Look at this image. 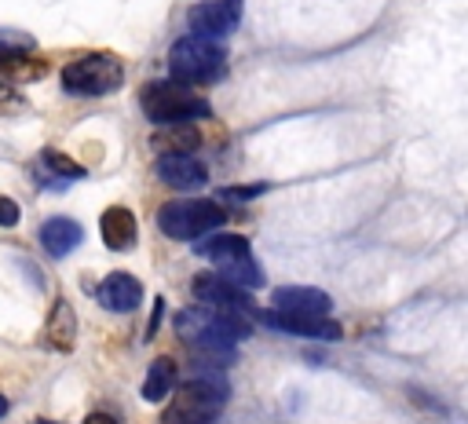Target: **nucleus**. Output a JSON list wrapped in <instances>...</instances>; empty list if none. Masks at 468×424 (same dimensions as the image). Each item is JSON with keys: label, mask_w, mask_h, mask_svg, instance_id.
Here are the masks:
<instances>
[{"label": "nucleus", "mask_w": 468, "mask_h": 424, "mask_svg": "<svg viewBox=\"0 0 468 424\" xmlns=\"http://www.w3.org/2000/svg\"><path fill=\"white\" fill-rule=\"evenodd\" d=\"M84 230L77 219H66V216H51L40 223V245L48 256H69L77 245H80Z\"/></svg>", "instance_id": "nucleus-15"}, {"label": "nucleus", "mask_w": 468, "mask_h": 424, "mask_svg": "<svg viewBox=\"0 0 468 424\" xmlns=\"http://www.w3.org/2000/svg\"><path fill=\"white\" fill-rule=\"evenodd\" d=\"M154 150L157 154H194L201 143V132L194 124H161V132H154Z\"/></svg>", "instance_id": "nucleus-17"}, {"label": "nucleus", "mask_w": 468, "mask_h": 424, "mask_svg": "<svg viewBox=\"0 0 468 424\" xmlns=\"http://www.w3.org/2000/svg\"><path fill=\"white\" fill-rule=\"evenodd\" d=\"M260 322L289 333V336H307V340H340V322L325 314H285V311H260Z\"/></svg>", "instance_id": "nucleus-8"}, {"label": "nucleus", "mask_w": 468, "mask_h": 424, "mask_svg": "<svg viewBox=\"0 0 468 424\" xmlns=\"http://www.w3.org/2000/svg\"><path fill=\"white\" fill-rule=\"evenodd\" d=\"M194 296L205 303V307H219V311H234V314H249L252 311V300L241 285L219 278V274H197L194 278Z\"/></svg>", "instance_id": "nucleus-9"}, {"label": "nucleus", "mask_w": 468, "mask_h": 424, "mask_svg": "<svg viewBox=\"0 0 468 424\" xmlns=\"http://www.w3.org/2000/svg\"><path fill=\"white\" fill-rule=\"evenodd\" d=\"M176 329L179 336L197 351V355H208L212 362H234V344L245 340L252 329L245 322V314H234V311H219V307H186L176 314Z\"/></svg>", "instance_id": "nucleus-1"}, {"label": "nucleus", "mask_w": 468, "mask_h": 424, "mask_svg": "<svg viewBox=\"0 0 468 424\" xmlns=\"http://www.w3.org/2000/svg\"><path fill=\"white\" fill-rule=\"evenodd\" d=\"M227 212L216 201H201V197H186V201H168L157 208V227L176 238V241H194L205 238L208 230L223 227Z\"/></svg>", "instance_id": "nucleus-6"}, {"label": "nucleus", "mask_w": 468, "mask_h": 424, "mask_svg": "<svg viewBox=\"0 0 468 424\" xmlns=\"http://www.w3.org/2000/svg\"><path fill=\"white\" fill-rule=\"evenodd\" d=\"M0 417H7V398L0 395Z\"/></svg>", "instance_id": "nucleus-26"}, {"label": "nucleus", "mask_w": 468, "mask_h": 424, "mask_svg": "<svg viewBox=\"0 0 468 424\" xmlns=\"http://www.w3.org/2000/svg\"><path fill=\"white\" fill-rule=\"evenodd\" d=\"M197 256H205L208 263H216V270H223V267L252 260V249H249V241L241 234H216V238H205L197 245Z\"/></svg>", "instance_id": "nucleus-14"}, {"label": "nucleus", "mask_w": 468, "mask_h": 424, "mask_svg": "<svg viewBox=\"0 0 468 424\" xmlns=\"http://www.w3.org/2000/svg\"><path fill=\"white\" fill-rule=\"evenodd\" d=\"M99 234H102L106 249L124 252V249H132V245H135L139 227H135V216H132L124 205H110V208L102 212V219H99Z\"/></svg>", "instance_id": "nucleus-13"}, {"label": "nucleus", "mask_w": 468, "mask_h": 424, "mask_svg": "<svg viewBox=\"0 0 468 424\" xmlns=\"http://www.w3.org/2000/svg\"><path fill=\"white\" fill-rule=\"evenodd\" d=\"M26 106V99L22 95H15V88L11 84H0V113H18Z\"/></svg>", "instance_id": "nucleus-22"}, {"label": "nucleus", "mask_w": 468, "mask_h": 424, "mask_svg": "<svg viewBox=\"0 0 468 424\" xmlns=\"http://www.w3.org/2000/svg\"><path fill=\"white\" fill-rule=\"evenodd\" d=\"M33 40L26 33H0V55H11V51H29Z\"/></svg>", "instance_id": "nucleus-21"}, {"label": "nucleus", "mask_w": 468, "mask_h": 424, "mask_svg": "<svg viewBox=\"0 0 468 424\" xmlns=\"http://www.w3.org/2000/svg\"><path fill=\"white\" fill-rule=\"evenodd\" d=\"M186 26L194 37L223 40L241 26V0H205V4L190 7Z\"/></svg>", "instance_id": "nucleus-7"}, {"label": "nucleus", "mask_w": 468, "mask_h": 424, "mask_svg": "<svg viewBox=\"0 0 468 424\" xmlns=\"http://www.w3.org/2000/svg\"><path fill=\"white\" fill-rule=\"evenodd\" d=\"M271 300H274V311H285V314H329L333 307L329 292L311 285H278Z\"/></svg>", "instance_id": "nucleus-12"}, {"label": "nucleus", "mask_w": 468, "mask_h": 424, "mask_svg": "<svg viewBox=\"0 0 468 424\" xmlns=\"http://www.w3.org/2000/svg\"><path fill=\"white\" fill-rule=\"evenodd\" d=\"M227 66V51L219 48V40H205V37H183L172 44L168 51V69L179 84H212L223 77Z\"/></svg>", "instance_id": "nucleus-4"}, {"label": "nucleus", "mask_w": 468, "mask_h": 424, "mask_svg": "<svg viewBox=\"0 0 468 424\" xmlns=\"http://www.w3.org/2000/svg\"><path fill=\"white\" fill-rule=\"evenodd\" d=\"M44 340L55 351H73V344H77V314H73L69 300H55V307L48 314V325H44Z\"/></svg>", "instance_id": "nucleus-16"}, {"label": "nucleus", "mask_w": 468, "mask_h": 424, "mask_svg": "<svg viewBox=\"0 0 468 424\" xmlns=\"http://www.w3.org/2000/svg\"><path fill=\"white\" fill-rule=\"evenodd\" d=\"M263 190H267V183H256V186H230V190H223V197L245 201V197H256V194H263Z\"/></svg>", "instance_id": "nucleus-24"}, {"label": "nucleus", "mask_w": 468, "mask_h": 424, "mask_svg": "<svg viewBox=\"0 0 468 424\" xmlns=\"http://www.w3.org/2000/svg\"><path fill=\"white\" fill-rule=\"evenodd\" d=\"M139 106L154 124H183V121H197V117L212 113V106L201 95H194L186 84H179V80L146 84L143 95H139Z\"/></svg>", "instance_id": "nucleus-3"}, {"label": "nucleus", "mask_w": 468, "mask_h": 424, "mask_svg": "<svg viewBox=\"0 0 468 424\" xmlns=\"http://www.w3.org/2000/svg\"><path fill=\"white\" fill-rule=\"evenodd\" d=\"M33 424H55V420H33Z\"/></svg>", "instance_id": "nucleus-27"}, {"label": "nucleus", "mask_w": 468, "mask_h": 424, "mask_svg": "<svg viewBox=\"0 0 468 424\" xmlns=\"http://www.w3.org/2000/svg\"><path fill=\"white\" fill-rule=\"evenodd\" d=\"M154 172L165 186H176V190H197L208 183V168L194 154H161Z\"/></svg>", "instance_id": "nucleus-10"}, {"label": "nucleus", "mask_w": 468, "mask_h": 424, "mask_svg": "<svg viewBox=\"0 0 468 424\" xmlns=\"http://www.w3.org/2000/svg\"><path fill=\"white\" fill-rule=\"evenodd\" d=\"M18 219H22L18 201H11V197H4V194H0V227H15Z\"/></svg>", "instance_id": "nucleus-23"}, {"label": "nucleus", "mask_w": 468, "mask_h": 424, "mask_svg": "<svg viewBox=\"0 0 468 424\" xmlns=\"http://www.w3.org/2000/svg\"><path fill=\"white\" fill-rule=\"evenodd\" d=\"M95 300H99L106 311L128 314V311H135V307L143 303V285H139V278H132V274H124V270H113V274H106V278L99 281Z\"/></svg>", "instance_id": "nucleus-11"}, {"label": "nucleus", "mask_w": 468, "mask_h": 424, "mask_svg": "<svg viewBox=\"0 0 468 424\" xmlns=\"http://www.w3.org/2000/svg\"><path fill=\"white\" fill-rule=\"evenodd\" d=\"M48 73V62L44 58H33L26 51H11V55H0V77L11 80V84H33Z\"/></svg>", "instance_id": "nucleus-19"}, {"label": "nucleus", "mask_w": 468, "mask_h": 424, "mask_svg": "<svg viewBox=\"0 0 468 424\" xmlns=\"http://www.w3.org/2000/svg\"><path fill=\"white\" fill-rule=\"evenodd\" d=\"M84 424H117V417H110V413H88Z\"/></svg>", "instance_id": "nucleus-25"}, {"label": "nucleus", "mask_w": 468, "mask_h": 424, "mask_svg": "<svg viewBox=\"0 0 468 424\" xmlns=\"http://www.w3.org/2000/svg\"><path fill=\"white\" fill-rule=\"evenodd\" d=\"M176 376H179L176 358H168V355L154 358L150 369H146V380H143V398H146V402H161V398H168L172 387H176Z\"/></svg>", "instance_id": "nucleus-18"}, {"label": "nucleus", "mask_w": 468, "mask_h": 424, "mask_svg": "<svg viewBox=\"0 0 468 424\" xmlns=\"http://www.w3.org/2000/svg\"><path fill=\"white\" fill-rule=\"evenodd\" d=\"M227 380L219 376H194L172 387V402L165 409V424H212L227 406Z\"/></svg>", "instance_id": "nucleus-2"}, {"label": "nucleus", "mask_w": 468, "mask_h": 424, "mask_svg": "<svg viewBox=\"0 0 468 424\" xmlns=\"http://www.w3.org/2000/svg\"><path fill=\"white\" fill-rule=\"evenodd\" d=\"M40 164L51 168L58 179H84V164H77L73 157H66V154H58V150H44V154H40Z\"/></svg>", "instance_id": "nucleus-20"}, {"label": "nucleus", "mask_w": 468, "mask_h": 424, "mask_svg": "<svg viewBox=\"0 0 468 424\" xmlns=\"http://www.w3.org/2000/svg\"><path fill=\"white\" fill-rule=\"evenodd\" d=\"M121 84H124V66L106 51H91L62 66V88L77 99H99L117 91Z\"/></svg>", "instance_id": "nucleus-5"}]
</instances>
